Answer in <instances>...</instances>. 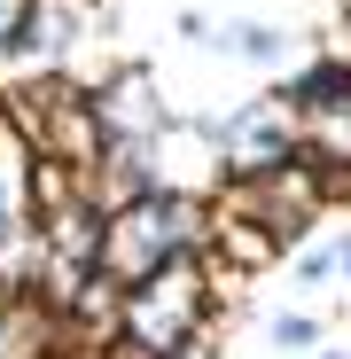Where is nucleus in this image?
Returning <instances> with one entry per match:
<instances>
[{
  "instance_id": "obj_1",
  "label": "nucleus",
  "mask_w": 351,
  "mask_h": 359,
  "mask_svg": "<svg viewBox=\"0 0 351 359\" xmlns=\"http://www.w3.org/2000/svg\"><path fill=\"white\" fill-rule=\"evenodd\" d=\"M211 313H219V266L203 250L164 258L133 289H117V344L133 359H195Z\"/></svg>"
},
{
  "instance_id": "obj_2",
  "label": "nucleus",
  "mask_w": 351,
  "mask_h": 359,
  "mask_svg": "<svg viewBox=\"0 0 351 359\" xmlns=\"http://www.w3.org/2000/svg\"><path fill=\"white\" fill-rule=\"evenodd\" d=\"M203 243H211V203L195 188H156V196H141L125 211H102V258H94V273L117 281V289H133L164 258H188Z\"/></svg>"
},
{
  "instance_id": "obj_3",
  "label": "nucleus",
  "mask_w": 351,
  "mask_h": 359,
  "mask_svg": "<svg viewBox=\"0 0 351 359\" xmlns=\"http://www.w3.org/2000/svg\"><path fill=\"white\" fill-rule=\"evenodd\" d=\"M219 219H250L273 234V250H297L312 219H328V188H320V172L312 164H273V172H226L219 180V196H203Z\"/></svg>"
},
{
  "instance_id": "obj_4",
  "label": "nucleus",
  "mask_w": 351,
  "mask_h": 359,
  "mask_svg": "<svg viewBox=\"0 0 351 359\" xmlns=\"http://www.w3.org/2000/svg\"><path fill=\"white\" fill-rule=\"evenodd\" d=\"M211 149H219V180L226 172H273V164L297 156V109L281 94H258V102L226 109L211 126Z\"/></svg>"
},
{
  "instance_id": "obj_5",
  "label": "nucleus",
  "mask_w": 351,
  "mask_h": 359,
  "mask_svg": "<svg viewBox=\"0 0 351 359\" xmlns=\"http://www.w3.org/2000/svg\"><path fill=\"white\" fill-rule=\"evenodd\" d=\"M86 102H94V117H102L109 141H164L172 133V109H164V94H156V79L141 63H117L109 79H94Z\"/></svg>"
},
{
  "instance_id": "obj_6",
  "label": "nucleus",
  "mask_w": 351,
  "mask_h": 359,
  "mask_svg": "<svg viewBox=\"0 0 351 359\" xmlns=\"http://www.w3.org/2000/svg\"><path fill=\"white\" fill-rule=\"evenodd\" d=\"M312 344H320V320H312V313H281V320H273V351L297 359V351H312Z\"/></svg>"
},
{
  "instance_id": "obj_7",
  "label": "nucleus",
  "mask_w": 351,
  "mask_h": 359,
  "mask_svg": "<svg viewBox=\"0 0 351 359\" xmlns=\"http://www.w3.org/2000/svg\"><path fill=\"white\" fill-rule=\"evenodd\" d=\"M297 281H305V289H328V281H336V250H305V258H297Z\"/></svg>"
},
{
  "instance_id": "obj_8",
  "label": "nucleus",
  "mask_w": 351,
  "mask_h": 359,
  "mask_svg": "<svg viewBox=\"0 0 351 359\" xmlns=\"http://www.w3.org/2000/svg\"><path fill=\"white\" fill-rule=\"evenodd\" d=\"M24 16H32V0H0V55H8V39L24 32Z\"/></svg>"
},
{
  "instance_id": "obj_9",
  "label": "nucleus",
  "mask_w": 351,
  "mask_h": 359,
  "mask_svg": "<svg viewBox=\"0 0 351 359\" xmlns=\"http://www.w3.org/2000/svg\"><path fill=\"white\" fill-rule=\"evenodd\" d=\"M336 273H343V281H351V243H336Z\"/></svg>"
},
{
  "instance_id": "obj_10",
  "label": "nucleus",
  "mask_w": 351,
  "mask_h": 359,
  "mask_svg": "<svg viewBox=\"0 0 351 359\" xmlns=\"http://www.w3.org/2000/svg\"><path fill=\"white\" fill-rule=\"evenodd\" d=\"M8 297H16V289H0V313H8Z\"/></svg>"
},
{
  "instance_id": "obj_11",
  "label": "nucleus",
  "mask_w": 351,
  "mask_h": 359,
  "mask_svg": "<svg viewBox=\"0 0 351 359\" xmlns=\"http://www.w3.org/2000/svg\"><path fill=\"white\" fill-rule=\"evenodd\" d=\"M320 359H343V351H320Z\"/></svg>"
},
{
  "instance_id": "obj_12",
  "label": "nucleus",
  "mask_w": 351,
  "mask_h": 359,
  "mask_svg": "<svg viewBox=\"0 0 351 359\" xmlns=\"http://www.w3.org/2000/svg\"><path fill=\"white\" fill-rule=\"evenodd\" d=\"M343 8H351V0H343Z\"/></svg>"
},
{
  "instance_id": "obj_13",
  "label": "nucleus",
  "mask_w": 351,
  "mask_h": 359,
  "mask_svg": "<svg viewBox=\"0 0 351 359\" xmlns=\"http://www.w3.org/2000/svg\"><path fill=\"white\" fill-rule=\"evenodd\" d=\"M343 94H351V86H343Z\"/></svg>"
}]
</instances>
